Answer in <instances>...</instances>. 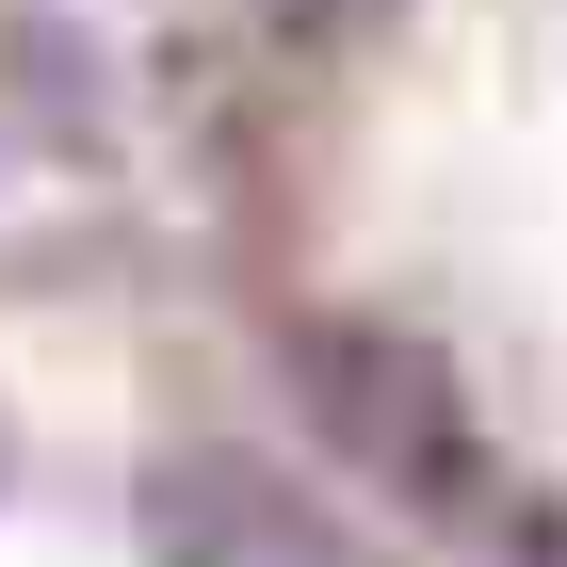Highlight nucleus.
Masks as SVG:
<instances>
[{"label":"nucleus","instance_id":"1","mask_svg":"<svg viewBox=\"0 0 567 567\" xmlns=\"http://www.w3.org/2000/svg\"><path fill=\"white\" fill-rule=\"evenodd\" d=\"M308 373H324V422H341V454L373 486H454L471 471V405L437 390L422 341H324Z\"/></svg>","mask_w":567,"mask_h":567},{"label":"nucleus","instance_id":"4","mask_svg":"<svg viewBox=\"0 0 567 567\" xmlns=\"http://www.w3.org/2000/svg\"><path fill=\"white\" fill-rule=\"evenodd\" d=\"M292 33H357V17H390V0H276Z\"/></svg>","mask_w":567,"mask_h":567},{"label":"nucleus","instance_id":"2","mask_svg":"<svg viewBox=\"0 0 567 567\" xmlns=\"http://www.w3.org/2000/svg\"><path fill=\"white\" fill-rule=\"evenodd\" d=\"M146 535H163V567H324V519L260 454H178L146 486Z\"/></svg>","mask_w":567,"mask_h":567},{"label":"nucleus","instance_id":"3","mask_svg":"<svg viewBox=\"0 0 567 567\" xmlns=\"http://www.w3.org/2000/svg\"><path fill=\"white\" fill-rule=\"evenodd\" d=\"M503 567H567V503H535V519L503 535Z\"/></svg>","mask_w":567,"mask_h":567}]
</instances>
